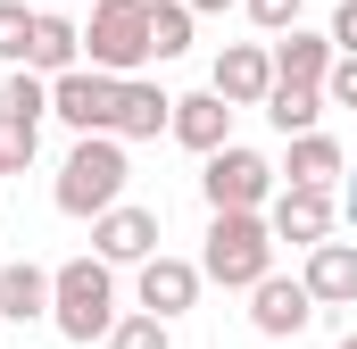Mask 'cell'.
<instances>
[{"label":"cell","instance_id":"cell-30","mask_svg":"<svg viewBox=\"0 0 357 349\" xmlns=\"http://www.w3.org/2000/svg\"><path fill=\"white\" fill-rule=\"evenodd\" d=\"M341 349H357V333H349V341H341Z\"/></svg>","mask_w":357,"mask_h":349},{"label":"cell","instance_id":"cell-6","mask_svg":"<svg viewBox=\"0 0 357 349\" xmlns=\"http://www.w3.org/2000/svg\"><path fill=\"white\" fill-rule=\"evenodd\" d=\"M199 191H208V208H258L274 191V167L258 158V150H208V174H199Z\"/></svg>","mask_w":357,"mask_h":349},{"label":"cell","instance_id":"cell-18","mask_svg":"<svg viewBox=\"0 0 357 349\" xmlns=\"http://www.w3.org/2000/svg\"><path fill=\"white\" fill-rule=\"evenodd\" d=\"M333 174H349V158H341V142H333V133H291V183L333 191Z\"/></svg>","mask_w":357,"mask_h":349},{"label":"cell","instance_id":"cell-21","mask_svg":"<svg viewBox=\"0 0 357 349\" xmlns=\"http://www.w3.org/2000/svg\"><path fill=\"white\" fill-rule=\"evenodd\" d=\"M33 150H42V117L0 108V174H25V167H33Z\"/></svg>","mask_w":357,"mask_h":349},{"label":"cell","instance_id":"cell-25","mask_svg":"<svg viewBox=\"0 0 357 349\" xmlns=\"http://www.w3.org/2000/svg\"><path fill=\"white\" fill-rule=\"evenodd\" d=\"M324 100H333V108H357V50H333V67H324Z\"/></svg>","mask_w":357,"mask_h":349},{"label":"cell","instance_id":"cell-23","mask_svg":"<svg viewBox=\"0 0 357 349\" xmlns=\"http://www.w3.org/2000/svg\"><path fill=\"white\" fill-rule=\"evenodd\" d=\"M0 108H17V117H50V75L17 67V75H8V91H0Z\"/></svg>","mask_w":357,"mask_h":349},{"label":"cell","instance_id":"cell-12","mask_svg":"<svg viewBox=\"0 0 357 349\" xmlns=\"http://www.w3.org/2000/svg\"><path fill=\"white\" fill-rule=\"evenodd\" d=\"M175 142H183V150H199V158L225 150V142H233V100H225L216 84L191 91V100H175Z\"/></svg>","mask_w":357,"mask_h":349},{"label":"cell","instance_id":"cell-14","mask_svg":"<svg viewBox=\"0 0 357 349\" xmlns=\"http://www.w3.org/2000/svg\"><path fill=\"white\" fill-rule=\"evenodd\" d=\"M299 283L316 291V308H349L357 299V242H316Z\"/></svg>","mask_w":357,"mask_h":349},{"label":"cell","instance_id":"cell-24","mask_svg":"<svg viewBox=\"0 0 357 349\" xmlns=\"http://www.w3.org/2000/svg\"><path fill=\"white\" fill-rule=\"evenodd\" d=\"M108 349H167V316H150V308L142 316H116L108 325Z\"/></svg>","mask_w":357,"mask_h":349},{"label":"cell","instance_id":"cell-27","mask_svg":"<svg viewBox=\"0 0 357 349\" xmlns=\"http://www.w3.org/2000/svg\"><path fill=\"white\" fill-rule=\"evenodd\" d=\"M333 50H357V0L333 8Z\"/></svg>","mask_w":357,"mask_h":349},{"label":"cell","instance_id":"cell-4","mask_svg":"<svg viewBox=\"0 0 357 349\" xmlns=\"http://www.w3.org/2000/svg\"><path fill=\"white\" fill-rule=\"evenodd\" d=\"M84 59L108 67V75H133V67L150 59V0H91Z\"/></svg>","mask_w":357,"mask_h":349},{"label":"cell","instance_id":"cell-13","mask_svg":"<svg viewBox=\"0 0 357 349\" xmlns=\"http://www.w3.org/2000/svg\"><path fill=\"white\" fill-rule=\"evenodd\" d=\"M216 91H225L233 108H266V91H274V59L258 50V42H233V50L216 59Z\"/></svg>","mask_w":357,"mask_h":349},{"label":"cell","instance_id":"cell-2","mask_svg":"<svg viewBox=\"0 0 357 349\" xmlns=\"http://www.w3.org/2000/svg\"><path fill=\"white\" fill-rule=\"evenodd\" d=\"M50 325L67 341H100L116 325V274H108V258H67L50 274Z\"/></svg>","mask_w":357,"mask_h":349},{"label":"cell","instance_id":"cell-16","mask_svg":"<svg viewBox=\"0 0 357 349\" xmlns=\"http://www.w3.org/2000/svg\"><path fill=\"white\" fill-rule=\"evenodd\" d=\"M0 316H8V325H33V316H50V274H42L33 258L0 266Z\"/></svg>","mask_w":357,"mask_h":349},{"label":"cell","instance_id":"cell-26","mask_svg":"<svg viewBox=\"0 0 357 349\" xmlns=\"http://www.w3.org/2000/svg\"><path fill=\"white\" fill-rule=\"evenodd\" d=\"M241 8H250V17H258L266 34H282V25H299V0H241Z\"/></svg>","mask_w":357,"mask_h":349},{"label":"cell","instance_id":"cell-15","mask_svg":"<svg viewBox=\"0 0 357 349\" xmlns=\"http://www.w3.org/2000/svg\"><path fill=\"white\" fill-rule=\"evenodd\" d=\"M25 67H33V75H67V67H84V34H75L67 17L42 8V17H33V50H25Z\"/></svg>","mask_w":357,"mask_h":349},{"label":"cell","instance_id":"cell-3","mask_svg":"<svg viewBox=\"0 0 357 349\" xmlns=\"http://www.w3.org/2000/svg\"><path fill=\"white\" fill-rule=\"evenodd\" d=\"M116 200H125V142L116 133H84L67 150V167H59V208L67 216H100Z\"/></svg>","mask_w":357,"mask_h":349},{"label":"cell","instance_id":"cell-22","mask_svg":"<svg viewBox=\"0 0 357 349\" xmlns=\"http://www.w3.org/2000/svg\"><path fill=\"white\" fill-rule=\"evenodd\" d=\"M33 17H42V8L0 0V59H8V67H25V50H33Z\"/></svg>","mask_w":357,"mask_h":349},{"label":"cell","instance_id":"cell-8","mask_svg":"<svg viewBox=\"0 0 357 349\" xmlns=\"http://www.w3.org/2000/svg\"><path fill=\"white\" fill-rule=\"evenodd\" d=\"M91 242H100V258L108 266H142L150 250H158V208H100L91 216Z\"/></svg>","mask_w":357,"mask_h":349},{"label":"cell","instance_id":"cell-17","mask_svg":"<svg viewBox=\"0 0 357 349\" xmlns=\"http://www.w3.org/2000/svg\"><path fill=\"white\" fill-rule=\"evenodd\" d=\"M324 67H333V34L291 25V42H274V84H324Z\"/></svg>","mask_w":357,"mask_h":349},{"label":"cell","instance_id":"cell-7","mask_svg":"<svg viewBox=\"0 0 357 349\" xmlns=\"http://www.w3.org/2000/svg\"><path fill=\"white\" fill-rule=\"evenodd\" d=\"M307 316H316V291H307V283H291V274H258V283H250V325H258L266 341H291Z\"/></svg>","mask_w":357,"mask_h":349},{"label":"cell","instance_id":"cell-9","mask_svg":"<svg viewBox=\"0 0 357 349\" xmlns=\"http://www.w3.org/2000/svg\"><path fill=\"white\" fill-rule=\"evenodd\" d=\"M191 299H199V266H191V258H167V250H150V258H142V308L175 325Z\"/></svg>","mask_w":357,"mask_h":349},{"label":"cell","instance_id":"cell-5","mask_svg":"<svg viewBox=\"0 0 357 349\" xmlns=\"http://www.w3.org/2000/svg\"><path fill=\"white\" fill-rule=\"evenodd\" d=\"M116 84L125 75H108V67H67V75H50V117H67L75 133H108V117H116Z\"/></svg>","mask_w":357,"mask_h":349},{"label":"cell","instance_id":"cell-1","mask_svg":"<svg viewBox=\"0 0 357 349\" xmlns=\"http://www.w3.org/2000/svg\"><path fill=\"white\" fill-rule=\"evenodd\" d=\"M199 274H208V283H225V291H250L258 274H274V225L258 216V208H216Z\"/></svg>","mask_w":357,"mask_h":349},{"label":"cell","instance_id":"cell-20","mask_svg":"<svg viewBox=\"0 0 357 349\" xmlns=\"http://www.w3.org/2000/svg\"><path fill=\"white\" fill-rule=\"evenodd\" d=\"M191 0H150V59H183L191 50Z\"/></svg>","mask_w":357,"mask_h":349},{"label":"cell","instance_id":"cell-29","mask_svg":"<svg viewBox=\"0 0 357 349\" xmlns=\"http://www.w3.org/2000/svg\"><path fill=\"white\" fill-rule=\"evenodd\" d=\"M191 8H233V0H191Z\"/></svg>","mask_w":357,"mask_h":349},{"label":"cell","instance_id":"cell-19","mask_svg":"<svg viewBox=\"0 0 357 349\" xmlns=\"http://www.w3.org/2000/svg\"><path fill=\"white\" fill-rule=\"evenodd\" d=\"M266 117H274L282 142H291V133H316V117H324V84H274V91H266Z\"/></svg>","mask_w":357,"mask_h":349},{"label":"cell","instance_id":"cell-10","mask_svg":"<svg viewBox=\"0 0 357 349\" xmlns=\"http://www.w3.org/2000/svg\"><path fill=\"white\" fill-rule=\"evenodd\" d=\"M274 242H299V250H316L324 233H333V191H316V183H291L282 200H274Z\"/></svg>","mask_w":357,"mask_h":349},{"label":"cell","instance_id":"cell-11","mask_svg":"<svg viewBox=\"0 0 357 349\" xmlns=\"http://www.w3.org/2000/svg\"><path fill=\"white\" fill-rule=\"evenodd\" d=\"M167 125H175V100H167L158 84H133V75L116 84V117H108L116 142H158Z\"/></svg>","mask_w":357,"mask_h":349},{"label":"cell","instance_id":"cell-28","mask_svg":"<svg viewBox=\"0 0 357 349\" xmlns=\"http://www.w3.org/2000/svg\"><path fill=\"white\" fill-rule=\"evenodd\" d=\"M341 216L357 225V167H349V191H341Z\"/></svg>","mask_w":357,"mask_h":349}]
</instances>
